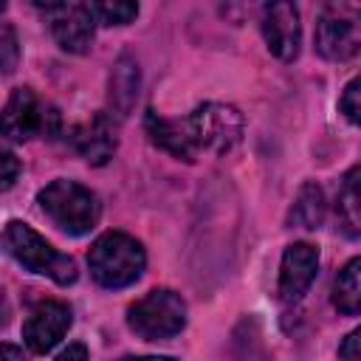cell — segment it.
I'll list each match as a JSON object with an SVG mask.
<instances>
[{
    "mask_svg": "<svg viewBox=\"0 0 361 361\" xmlns=\"http://www.w3.org/2000/svg\"><path fill=\"white\" fill-rule=\"evenodd\" d=\"M144 265H147L144 245L124 231H104L102 237L93 240L87 251L90 276L107 290L133 285L144 274Z\"/></svg>",
    "mask_w": 361,
    "mask_h": 361,
    "instance_id": "6da1fadb",
    "label": "cell"
},
{
    "mask_svg": "<svg viewBox=\"0 0 361 361\" xmlns=\"http://www.w3.org/2000/svg\"><path fill=\"white\" fill-rule=\"evenodd\" d=\"M3 248L31 274L48 276L56 285H71L76 282V262L73 257L56 251L42 234H37L28 223L23 220H8L3 228Z\"/></svg>",
    "mask_w": 361,
    "mask_h": 361,
    "instance_id": "7a4b0ae2",
    "label": "cell"
},
{
    "mask_svg": "<svg viewBox=\"0 0 361 361\" xmlns=\"http://www.w3.org/2000/svg\"><path fill=\"white\" fill-rule=\"evenodd\" d=\"M37 203L45 212V217L71 237L87 234L99 223V214H102L99 197L87 186H82L76 180H68V178L51 180L37 195Z\"/></svg>",
    "mask_w": 361,
    "mask_h": 361,
    "instance_id": "3957f363",
    "label": "cell"
},
{
    "mask_svg": "<svg viewBox=\"0 0 361 361\" xmlns=\"http://www.w3.org/2000/svg\"><path fill=\"white\" fill-rule=\"evenodd\" d=\"M62 121L51 102L37 96L31 87L11 90L6 107L0 110V135L8 141H31V138H56Z\"/></svg>",
    "mask_w": 361,
    "mask_h": 361,
    "instance_id": "277c9868",
    "label": "cell"
},
{
    "mask_svg": "<svg viewBox=\"0 0 361 361\" xmlns=\"http://www.w3.org/2000/svg\"><path fill=\"white\" fill-rule=\"evenodd\" d=\"M130 330L144 341H164L186 327V302L169 288H155L127 310Z\"/></svg>",
    "mask_w": 361,
    "mask_h": 361,
    "instance_id": "5b68a950",
    "label": "cell"
},
{
    "mask_svg": "<svg viewBox=\"0 0 361 361\" xmlns=\"http://www.w3.org/2000/svg\"><path fill=\"white\" fill-rule=\"evenodd\" d=\"M186 127H189V135H192V144L195 149H206V152H228L231 147L240 144L243 138V116L237 107L231 104H220V102H206L200 104L189 118H183Z\"/></svg>",
    "mask_w": 361,
    "mask_h": 361,
    "instance_id": "8992f818",
    "label": "cell"
},
{
    "mask_svg": "<svg viewBox=\"0 0 361 361\" xmlns=\"http://www.w3.org/2000/svg\"><path fill=\"white\" fill-rule=\"evenodd\" d=\"M361 48V25L355 6H327L316 23V51L324 59L344 62Z\"/></svg>",
    "mask_w": 361,
    "mask_h": 361,
    "instance_id": "52a82bcc",
    "label": "cell"
},
{
    "mask_svg": "<svg viewBox=\"0 0 361 361\" xmlns=\"http://www.w3.org/2000/svg\"><path fill=\"white\" fill-rule=\"evenodd\" d=\"M51 37L68 54H87L93 42V11L87 3H45L42 6Z\"/></svg>",
    "mask_w": 361,
    "mask_h": 361,
    "instance_id": "ba28073f",
    "label": "cell"
},
{
    "mask_svg": "<svg viewBox=\"0 0 361 361\" xmlns=\"http://www.w3.org/2000/svg\"><path fill=\"white\" fill-rule=\"evenodd\" d=\"M71 324H73L71 307L65 302H59V299H45L23 322V341L37 355L51 353L65 338V333L71 330Z\"/></svg>",
    "mask_w": 361,
    "mask_h": 361,
    "instance_id": "9c48e42d",
    "label": "cell"
},
{
    "mask_svg": "<svg viewBox=\"0 0 361 361\" xmlns=\"http://www.w3.org/2000/svg\"><path fill=\"white\" fill-rule=\"evenodd\" d=\"M262 37L265 45L274 56L282 62H290L299 56L302 45V23H299V8L293 3H271L262 8Z\"/></svg>",
    "mask_w": 361,
    "mask_h": 361,
    "instance_id": "30bf717a",
    "label": "cell"
},
{
    "mask_svg": "<svg viewBox=\"0 0 361 361\" xmlns=\"http://www.w3.org/2000/svg\"><path fill=\"white\" fill-rule=\"evenodd\" d=\"M319 274V248L310 243H293L285 248L279 262L276 293L282 302H299Z\"/></svg>",
    "mask_w": 361,
    "mask_h": 361,
    "instance_id": "8fae6325",
    "label": "cell"
},
{
    "mask_svg": "<svg viewBox=\"0 0 361 361\" xmlns=\"http://www.w3.org/2000/svg\"><path fill=\"white\" fill-rule=\"evenodd\" d=\"M68 141H71V147L87 164L102 166V164H107L113 158L116 144H118V138H116V121H113L110 113H93L87 121H79L71 130Z\"/></svg>",
    "mask_w": 361,
    "mask_h": 361,
    "instance_id": "7c38bea8",
    "label": "cell"
},
{
    "mask_svg": "<svg viewBox=\"0 0 361 361\" xmlns=\"http://www.w3.org/2000/svg\"><path fill=\"white\" fill-rule=\"evenodd\" d=\"M138 85H141V73H138V62L130 54H121L113 62L110 79H107V102H110V116L124 118L135 99H138Z\"/></svg>",
    "mask_w": 361,
    "mask_h": 361,
    "instance_id": "4fadbf2b",
    "label": "cell"
},
{
    "mask_svg": "<svg viewBox=\"0 0 361 361\" xmlns=\"http://www.w3.org/2000/svg\"><path fill=\"white\" fill-rule=\"evenodd\" d=\"M144 127H147V135L155 147H161L164 152L180 158V161H195L197 149L192 144V135H189V127L186 121H175V118H164L158 116L155 110H147V118H144Z\"/></svg>",
    "mask_w": 361,
    "mask_h": 361,
    "instance_id": "5bb4252c",
    "label": "cell"
},
{
    "mask_svg": "<svg viewBox=\"0 0 361 361\" xmlns=\"http://www.w3.org/2000/svg\"><path fill=\"white\" fill-rule=\"evenodd\" d=\"M324 212H327V203H324V192L316 180H307L299 186L296 192V200L290 206V214H288V223L296 226V228H319L324 223Z\"/></svg>",
    "mask_w": 361,
    "mask_h": 361,
    "instance_id": "9a60e30c",
    "label": "cell"
},
{
    "mask_svg": "<svg viewBox=\"0 0 361 361\" xmlns=\"http://www.w3.org/2000/svg\"><path fill=\"white\" fill-rule=\"evenodd\" d=\"M333 307L344 316L361 310V259L353 257L333 279Z\"/></svg>",
    "mask_w": 361,
    "mask_h": 361,
    "instance_id": "2e32d148",
    "label": "cell"
},
{
    "mask_svg": "<svg viewBox=\"0 0 361 361\" xmlns=\"http://www.w3.org/2000/svg\"><path fill=\"white\" fill-rule=\"evenodd\" d=\"M338 220H341V228L347 237H358V166H353L341 183V192H338Z\"/></svg>",
    "mask_w": 361,
    "mask_h": 361,
    "instance_id": "e0dca14e",
    "label": "cell"
},
{
    "mask_svg": "<svg viewBox=\"0 0 361 361\" xmlns=\"http://www.w3.org/2000/svg\"><path fill=\"white\" fill-rule=\"evenodd\" d=\"M93 20L104 23V25H127L138 17V6L135 3H124V0H113V3H90Z\"/></svg>",
    "mask_w": 361,
    "mask_h": 361,
    "instance_id": "ac0fdd59",
    "label": "cell"
},
{
    "mask_svg": "<svg viewBox=\"0 0 361 361\" xmlns=\"http://www.w3.org/2000/svg\"><path fill=\"white\" fill-rule=\"evenodd\" d=\"M20 65V39L11 23H0V76L14 73Z\"/></svg>",
    "mask_w": 361,
    "mask_h": 361,
    "instance_id": "d6986e66",
    "label": "cell"
},
{
    "mask_svg": "<svg viewBox=\"0 0 361 361\" xmlns=\"http://www.w3.org/2000/svg\"><path fill=\"white\" fill-rule=\"evenodd\" d=\"M17 175H20V161H17V155H14L6 144H0V192L8 189V186H14Z\"/></svg>",
    "mask_w": 361,
    "mask_h": 361,
    "instance_id": "ffe728a7",
    "label": "cell"
},
{
    "mask_svg": "<svg viewBox=\"0 0 361 361\" xmlns=\"http://www.w3.org/2000/svg\"><path fill=\"white\" fill-rule=\"evenodd\" d=\"M338 107H341V113L347 116V121H353V124H358V121H361V104H358V79H353V82L344 87V93H341V99H338Z\"/></svg>",
    "mask_w": 361,
    "mask_h": 361,
    "instance_id": "44dd1931",
    "label": "cell"
},
{
    "mask_svg": "<svg viewBox=\"0 0 361 361\" xmlns=\"http://www.w3.org/2000/svg\"><path fill=\"white\" fill-rule=\"evenodd\" d=\"M358 338H361L358 330L347 333V338L338 344V358L341 361H361V355H358Z\"/></svg>",
    "mask_w": 361,
    "mask_h": 361,
    "instance_id": "7402d4cb",
    "label": "cell"
},
{
    "mask_svg": "<svg viewBox=\"0 0 361 361\" xmlns=\"http://www.w3.org/2000/svg\"><path fill=\"white\" fill-rule=\"evenodd\" d=\"M54 361H90V355H87V347H85L82 341H73V344H68Z\"/></svg>",
    "mask_w": 361,
    "mask_h": 361,
    "instance_id": "603a6c76",
    "label": "cell"
},
{
    "mask_svg": "<svg viewBox=\"0 0 361 361\" xmlns=\"http://www.w3.org/2000/svg\"><path fill=\"white\" fill-rule=\"evenodd\" d=\"M0 361H28L23 347L17 344H8V341H0Z\"/></svg>",
    "mask_w": 361,
    "mask_h": 361,
    "instance_id": "cb8c5ba5",
    "label": "cell"
},
{
    "mask_svg": "<svg viewBox=\"0 0 361 361\" xmlns=\"http://www.w3.org/2000/svg\"><path fill=\"white\" fill-rule=\"evenodd\" d=\"M118 361H175V358H169V355H124Z\"/></svg>",
    "mask_w": 361,
    "mask_h": 361,
    "instance_id": "d4e9b609",
    "label": "cell"
},
{
    "mask_svg": "<svg viewBox=\"0 0 361 361\" xmlns=\"http://www.w3.org/2000/svg\"><path fill=\"white\" fill-rule=\"evenodd\" d=\"M3 11H6V3H0V14H3Z\"/></svg>",
    "mask_w": 361,
    "mask_h": 361,
    "instance_id": "484cf974",
    "label": "cell"
}]
</instances>
